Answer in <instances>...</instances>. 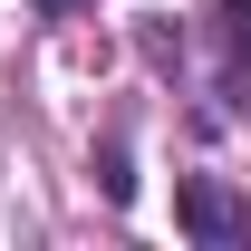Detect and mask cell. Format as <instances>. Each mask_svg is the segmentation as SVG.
Instances as JSON below:
<instances>
[{"instance_id":"6da1fadb","label":"cell","mask_w":251,"mask_h":251,"mask_svg":"<svg viewBox=\"0 0 251 251\" xmlns=\"http://www.w3.org/2000/svg\"><path fill=\"white\" fill-rule=\"evenodd\" d=\"M184 232H193V242H232V232H242V203H232L213 174H193V184H184Z\"/></svg>"},{"instance_id":"7a4b0ae2","label":"cell","mask_w":251,"mask_h":251,"mask_svg":"<svg viewBox=\"0 0 251 251\" xmlns=\"http://www.w3.org/2000/svg\"><path fill=\"white\" fill-rule=\"evenodd\" d=\"M213 49H222V87L251 97V0H222L213 10Z\"/></svg>"},{"instance_id":"3957f363","label":"cell","mask_w":251,"mask_h":251,"mask_svg":"<svg viewBox=\"0 0 251 251\" xmlns=\"http://www.w3.org/2000/svg\"><path fill=\"white\" fill-rule=\"evenodd\" d=\"M39 10H49V20H68V10H77V0H39Z\"/></svg>"}]
</instances>
